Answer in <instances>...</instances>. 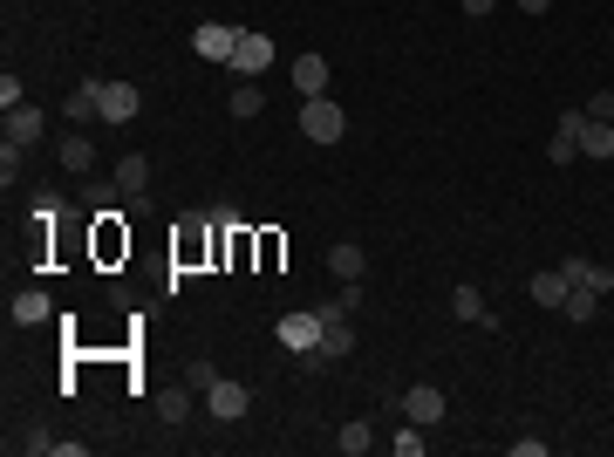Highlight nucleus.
Instances as JSON below:
<instances>
[{
    "instance_id": "nucleus-1",
    "label": "nucleus",
    "mask_w": 614,
    "mask_h": 457,
    "mask_svg": "<svg viewBox=\"0 0 614 457\" xmlns=\"http://www.w3.org/2000/svg\"><path fill=\"white\" fill-rule=\"evenodd\" d=\"M301 137L307 144H342L348 137V110L335 96H307L301 103Z\"/></svg>"
},
{
    "instance_id": "nucleus-2",
    "label": "nucleus",
    "mask_w": 614,
    "mask_h": 457,
    "mask_svg": "<svg viewBox=\"0 0 614 457\" xmlns=\"http://www.w3.org/2000/svg\"><path fill=\"white\" fill-rule=\"evenodd\" d=\"M321 321H328V328H321V342L301 355V369H335L348 348H355V328H348V314H321Z\"/></svg>"
},
{
    "instance_id": "nucleus-3",
    "label": "nucleus",
    "mask_w": 614,
    "mask_h": 457,
    "mask_svg": "<svg viewBox=\"0 0 614 457\" xmlns=\"http://www.w3.org/2000/svg\"><path fill=\"white\" fill-rule=\"evenodd\" d=\"M321 328H328V321H321V307H294V314H280V321H273V335H280L287 355H307V348L321 342Z\"/></svg>"
},
{
    "instance_id": "nucleus-4",
    "label": "nucleus",
    "mask_w": 614,
    "mask_h": 457,
    "mask_svg": "<svg viewBox=\"0 0 614 457\" xmlns=\"http://www.w3.org/2000/svg\"><path fill=\"white\" fill-rule=\"evenodd\" d=\"M239 82H260L273 69V41L260 35V28H239V48H232V62H226Z\"/></svg>"
},
{
    "instance_id": "nucleus-5",
    "label": "nucleus",
    "mask_w": 614,
    "mask_h": 457,
    "mask_svg": "<svg viewBox=\"0 0 614 457\" xmlns=\"http://www.w3.org/2000/svg\"><path fill=\"white\" fill-rule=\"evenodd\" d=\"M396 410H403V417H410V423H423V430H430V423H437V417H444V410H451V396H444L437 382H410V389L396 396Z\"/></svg>"
},
{
    "instance_id": "nucleus-6",
    "label": "nucleus",
    "mask_w": 614,
    "mask_h": 457,
    "mask_svg": "<svg viewBox=\"0 0 614 457\" xmlns=\"http://www.w3.org/2000/svg\"><path fill=\"white\" fill-rule=\"evenodd\" d=\"M205 410H212V417L219 423H239L246 417V410H253V389H246V382H212V389H205Z\"/></svg>"
},
{
    "instance_id": "nucleus-7",
    "label": "nucleus",
    "mask_w": 614,
    "mask_h": 457,
    "mask_svg": "<svg viewBox=\"0 0 614 457\" xmlns=\"http://www.w3.org/2000/svg\"><path fill=\"white\" fill-rule=\"evenodd\" d=\"M232 48H239V28H226V21H198L192 28V55H205V62H232Z\"/></svg>"
},
{
    "instance_id": "nucleus-8",
    "label": "nucleus",
    "mask_w": 614,
    "mask_h": 457,
    "mask_svg": "<svg viewBox=\"0 0 614 457\" xmlns=\"http://www.w3.org/2000/svg\"><path fill=\"white\" fill-rule=\"evenodd\" d=\"M144 116V96H137V82H103V123H137Z\"/></svg>"
},
{
    "instance_id": "nucleus-9",
    "label": "nucleus",
    "mask_w": 614,
    "mask_h": 457,
    "mask_svg": "<svg viewBox=\"0 0 614 457\" xmlns=\"http://www.w3.org/2000/svg\"><path fill=\"white\" fill-rule=\"evenodd\" d=\"M130 212L116 205V212H96V260H123L130 253V226H123Z\"/></svg>"
},
{
    "instance_id": "nucleus-10",
    "label": "nucleus",
    "mask_w": 614,
    "mask_h": 457,
    "mask_svg": "<svg viewBox=\"0 0 614 457\" xmlns=\"http://www.w3.org/2000/svg\"><path fill=\"white\" fill-rule=\"evenodd\" d=\"M62 110H69V130H82V123H103V76L76 82V96H69Z\"/></svg>"
},
{
    "instance_id": "nucleus-11",
    "label": "nucleus",
    "mask_w": 614,
    "mask_h": 457,
    "mask_svg": "<svg viewBox=\"0 0 614 457\" xmlns=\"http://www.w3.org/2000/svg\"><path fill=\"white\" fill-rule=\"evenodd\" d=\"M451 314H458V321H471V328H505L499 314L485 307V294H478L471 280H464V287H451Z\"/></svg>"
},
{
    "instance_id": "nucleus-12",
    "label": "nucleus",
    "mask_w": 614,
    "mask_h": 457,
    "mask_svg": "<svg viewBox=\"0 0 614 457\" xmlns=\"http://www.w3.org/2000/svg\"><path fill=\"white\" fill-rule=\"evenodd\" d=\"M560 273H567V287H594V294H614V273L601 267V260H587V253L560 260Z\"/></svg>"
},
{
    "instance_id": "nucleus-13",
    "label": "nucleus",
    "mask_w": 614,
    "mask_h": 457,
    "mask_svg": "<svg viewBox=\"0 0 614 457\" xmlns=\"http://www.w3.org/2000/svg\"><path fill=\"white\" fill-rule=\"evenodd\" d=\"M580 123H587V110H560V130H553V144H546L553 164H574L580 157Z\"/></svg>"
},
{
    "instance_id": "nucleus-14",
    "label": "nucleus",
    "mask_w": 614,
    "mask_h": 457,
    "mask_svg": "<svg viewBox=\"0 0 614 457\" xmlns=\"http://www.w3.org/2000/svg\"><path fill=\"white\" fill-rule=\"evenodd\" d=\"M294 89H301V103L307 96H328V55H294Z\"/></svg>"
},
{
    "instance_id": "nucleus-15",
    "label": "nucleus",
    "mask_w": 614,
    "mask_h": 457,
    "mask_svg": "<svg viewBox=\"0 0 614 457\" xmlns=\"http://www.w3.org/2000/svg\"><path fill=\"white\" fill-rule=\"evenodd\" d=\"M192 396H198L192 382H178V389H157V396H151V410H157L164 423H178V430H185V423H192Z\"/></svg>"
},
{
    "instance_id": "nucleus-16",
    "label": "nucleus",
    "mask_w": 614,
    "mask_h": 457,
    "mask_svg": "<svg viewBox=\"0 0 614 457\" xmlns=\"http://www.w3.org/2000/svg\"><path fill=\"white\" fill-rule=\"evenodd\" d=\"M328 273H335V280H362V273H369V253H362L355 239H335V246H328Z\"/></svg>"
},
{
    "instance_id": "nucleus-17",
    "label": "nucleus",
    "mask_w": 614,
    "mask_h": 457,
    "mask_svg": "<svg viewBox=\"0 0 614 457\" xmlns=\"http://www.w3.org/2000/svg\"><path fill=\"white\" fill-rule=\"evenodd\" d=\"M580 157L608 164V157H614V123H601V116H587V123H580Z\"/></svg>"
},
{
    "instance_id": "nucleus-18",
    "label": "nucleus",
    "mask_w": 614,
    "mask_h": 457,
    "mask_svg": "<svg viewBox=\"0 0 614 457\" xmlns=\"http://www.w3.org/2000/svg\"><path fill=\"white\" fill-rule=\"evenodd\" d=\"M48 314H55V301H48L41 287H21V294H14V328H41Z\"/></svg>"
},
{
    "instance_id": "nucleus-19",
    "label": "nucleus",
    "mask_w": 614,
    "mask_h": 457,
    "mask_svg": "<svg viewBox=\"0 0 614 457\" xmlns=\"http://www.w3.org/2000/svg\"><path fill=\"white\" fill-rule=\"evenodd\" d=\"M41 130H48V116H41V110H28V103L7 110V137H14V144H41Z\"/></svg>"
},
{
    "instance_id": "nucleus-20",
    "label": "nucleus",
    "mask_w": 614,
    "mask_h": 457,
    "mask_svg": "<svg viewBox=\"0 0 614 457\" xmlns=\"http://www.w3.org/2000/svg\"><path fill=\"white\" fill-rule=\"evenodd\" d=\"M601 301H608V294H594V287H567V301H560V314H567L574 328H587V321L601 314Z\"/></svg>"
},
{
    "instance_id": "nucleus-21",
    "label": "nucleus",
    "mask_w": 614,
    "mask_h": 457,
    "mask_svg": "<svg viewBox=\"0 0 614 457\" xmlns=\"http://www.w3.org/2000/svg\"><path fill=\"white\" fill-rule=\"evenodd\" d=\"M110 178L123 185V198H130V191H151V157H116Z\"/></svg>"
},
{
    "instance_id": "nucleus-22",
    "label": "nucleus",
    "mask_w": 614,
    "mask_h": 457,
    "mask_svg": "<svg viewBox=\"0 0 614 457\" xmlns=\"http://www.w3.org/2000/svg\"><path fill=\"white\" fill-rule=\"evenodd\" d=\"M226 110L239 116V123H253V116L267 110V96H260V82H232V96H226Z\"/></svg>"
},
{
    "instance_id": "nucleus-23",
    "label": "nucleus",
    "mask_w": 614,
    "mask_h": 457,
    "mask_svg": "<svg viewBox=\"0 0 614 457\" xmlns=\"http://www.w3.org/2000/svg\"><path fill=\"white\" fill-rule=\"evenodd\" d=\"M526 294H533L539 307H560V301H567V273H560V267H553V273H533V280H526Z\"/></svg>"
},
{
    "instance_id": "nucleus-24",
    "label": "nucleus",
    "mask_w": 614,
    "mask_h": 457,
    "mask_svg": "<svg viewBox=\"0 0 614 457\" xmlns=\"http://www.w3.org/2000/svg\"><path fill=\"white\" fill-rule=\"evenodd\" d=\"M335 451H342V457H362V451H376V423H362V417H355V423H342Z\"/></svg>"
},
{
    "instance_id": "nucleus-25",
    "label": "nucleus",
    "mask_w": 614,
    "mask_h": 457,
    "mask_svg": "<svg viewBox=\"0 0 614 457\" xmlns=\"http://www.w3.org/2000/svg\"><path fill=\"white\" fill-rule=\"evenodd\" d=\"M62 164H69V171H89V164H96V144H89L82 130H69V137H62Z\"/></svg>"
},
{
    "instance_id": "nucleus-26",
    "label": "nucleus",
    "mask_w": 614,
    "mask_h": 457,
    "mask_svg": "<svg viewBox=\"0 0 614 457\" xmlns=\"http://www.w3.org/2000/svg\"><path fill=\"white\" fill-rule=\"evenodd\" d=\"M389 444H396V457H423V451H430V437H423V423H410V417H403V430H396Z\"/></svg>"
},
{
    "instance_id": "nucleus-27",
    "label": "nucleus",
    "mask_w": 614,
    "mask_h": 457,
    "mask_svg": "<svg viewBox=\"0 0 614 457\" xmlns=\"http://www.w3.org/2000/svg\"><path fill=\"white\" fill-rule=\"evenodd\" d=\"M55 444H62V437H48V430H21V451L28 457H55Z\"/></svg>"
},
{
    "instance_id": "nucleus-28",
    "label": "nucleus",
    "mask_w": 614,
    "mask_h": 457,
    "mask_svg": "<svg viewBox=\"0 0 614 457\" xmlns=\"http://www.w3.org/2000/svg\"><path fill=\"white\" fill-rule=\"evenodd\" d=\"M21 151H28V144H14V137L0 144V185H14V171H21Z\"/></svg>"
},
{
    "instance_id": "nucleus-29",
    "label": "nucleus",
    "mask_w": 614,
    "mask_h": 457,
    "mask_svg": "<svg viewBox=\"0 0 614 457\" xmlns=\"http://www.w3.org/2000/svg\"><path fill=\"white\" fill-rule=\"evenodd\" d=\"M185 382H192L198 396H205V389H212V382H219V369H212V362H205V355H198L192 369H185Z\"/></svg>"
},
{
    "instance_id": "nucleus-30",
    "label": "nucleus",
    "mask_w": 614,
    "mask_h": 457,
    "mask_svg": "<svg viewBox=\"0 0 614 457\" xmlns=\"http://www.w3.org/2000/svg\"><path fill=\"white\" fill-rule=\"evenodd\" d=\"M580 110H587V116H601V123H614V89H601V96H587Z\"/></svg>"
},
{
    "instance_id": "nucleus-31",
    "label": "nucleus",
    "mask_w": 614,
    "mask_h": 457,
    "mask_svg": "<svg viewBox=\"0 0 614 457\" xmlns=\"http://www.w3.org/2000/svg\"><path fill=\"white\" fill-rule=\"evenodd\" d=\"M123 212H130V219H151V212H157L151 191H130V198H123Z\"/></svg>"
},
{
    "instance_id": "nucleus-32",
    "label": "nucleus",
    "mask_w": 614,
    "mask_h": 457,
    "mask_svg": "<svg viewBox=\"0 0 614 457\" xmlns=\"http://www.w3.org/2000/svg\"><path fill=\"white\" fill-rule=\"evenodd\" d=\"M14 103H21V76L7 69V76H0V110H14Z\"/></svg>"
},
{
    "instance_id": "nucleus-33",
    "label": "nucleus",
    "mask_w": 614,
    "mask_h": 457,
    "mask_svg": "<svg viewBox=\"0 0 614 457\" xmlns=\"http://www.w3.org/2000/svg\"><path fill=\"white\" fill-rule=\"evenodd\" d=\"M55 212H62V198H55V191H41V198H35V219H41V226H55Z\"/></svg>"
},
{
    "instance_id": "nucleus-34",
    "label": "nucleus",
    "mask_w": 614,
    "mask_h": 457,
    "mask_svg": "<svg viewBox=\"0 0 614 457\" xmlns=\"http://www.w3.org/2000/svg\"><path fill=\"white\" fill-rule=\"evenodd\" d=\"M260 267H280V232H260Z\"/></svg>"
},
{
    "instance_id": "nucleus-35",
    "label": "nucleus",
    "mask_w": 614,
    "mask_h": 457,
    "mask_svg": "<svg viewBox=\"0 0 614 457\" xmlns=\"http://www.w3.org/2000/svg\"><path fill=\"white\" fill-rule=\"evenodd\" d=\"M512 457H546V437H512Z\"/></svg>"
},
{
    "instance_id": "nucleus-36",
    "label": "nucleus",
    "mask_w": 614,
    "mask_h": 457,
    "mask_svg": "<svg viewBox=\"0 0 614 457\" xmlns=\"http://www.w3.org/2000/svg\"><path fill=\"white\" fill-rule=\"evenodd\" d=\"M464 14H471V21H485V14H492V7H499V0H458Z\"/></svg>"
},
{
    "instance_id": "nucleus-37",
    "label": "nucleus",
    "mask_w": 614,
    "mask_h": 457,
    "mask_svg": "<svg viewBox=\"0 0 614 457\" xmlns=\"http://www.w3.org/2000/svg\"><path fill=\"white\" fill-rule=\"evenodd\" d=\"M512 7H519V14H546L553 0H512Z\"/></svg>"
}]
</instances>
